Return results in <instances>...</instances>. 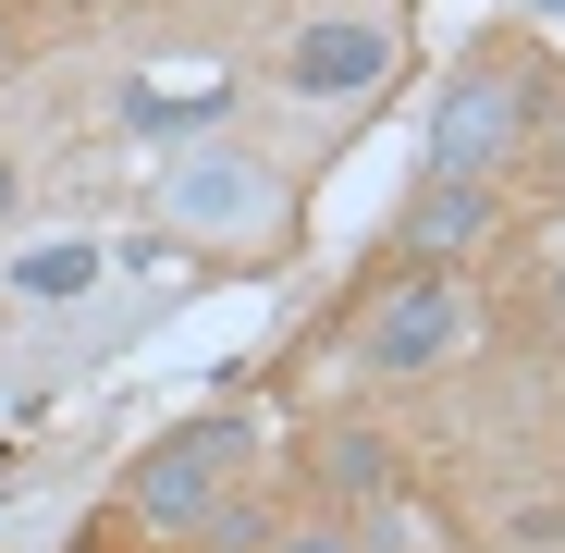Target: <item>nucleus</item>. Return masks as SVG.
<instances>
[{"mask_svg": "<svg viewBox=\"0 0 565 553\" xmlns=\"http://www.w3.org/2000/svg\"><path fill=\"white\" fill-rule=\"evenodd\" d=\"M86 270H99V258H86V246H50V258H25V270H13V284H25V296H74Z\"/></svg>", "mask_w": 565, "mask_h": 553, "instance_id": "nucleus-9", "label": "nucleus"}, {"mask_svg": "<svg viewBox=\"0 0 565 553\" xmlns=\"http://www.w3.org/2000/svg\"><path fill=\"white\" fill-rule=\"evenodd\" d=\"M516 136H529L516 74H455V99L430 111V172H492Z\"/></svg>", "mask_w": 565, "mask_h": 553, "instance_id": "nucleus-2", "label": "nucleus"}, {"mask_svg": "<svg viewBox=\"0 0 565 553\" xmlns=\"http://www.w3.org/2000/svg\"><path fill=\"white\" fill-rule=\"evenodd\" d=\"M124 111H136L148 136H184V124H222V111H234V86H222V74H210V86H136Z\"/></svg>", "mask_w": 565, "mask_h": 553, "instance_id": "nucleus-7", "label": "nucleus"}, {"mask_svg": "<svg viewBox=\"0 0 565 553\" xmlns=\"http://www.w3.org/2000/svg\"><path fill=\"white\" fill-rule=\"evenodd\" d=\"M160 222H172V234H258V222H270V172L198 148V160L160 172Z\"/></svg>", "mask_w": 565, "mask_h": 553, "instance_id": "nucleus-1", "label": "nucleus"}, {"mask_svg": "<svg viewBox=\"0 0 565 553\" xmlns=\"http://www.w3.org/2000/svg\"><path fill=\"white\" fill-rule=\"evenodd\" d=\"M332 480H344V492H382V480H394L382 430H344V443H332Z\"/></svg>", "mask_w": 565, "mask_h": 553, "instance_id": "nucleus-8", "label": "nucleus"}, {"mask_svg": "<svg viewBox=\"0 0 565 553\" xmlns=\"http://www.w3.org/2000/svg\"><path fill=\"white\" fill-rule=\"evenodd\" d=\"M222 468H234V430H184V443H160L148 468H136V504L148 517H198Z\"/></svg>", "mask_w": 565, "mask_h": 553, "instance_id": "nucleus-5", "label": "nucleus"}, {"mask_svg": "<svg viewBox=\"0 0 565 553\" xmlns=\"http://www.w3.org/2000/svg\"><path fill=\"white\" fill-rule=\"evenodd\" d=\"M480 222H492V172H430L406 210V258H455Z\"/></svg>", "mask_w": 565, "mask_h": 553, "instance_id": "nucleus-6", "label": "nucleus"}, {"mask_svg": "<svg viewBox=\"0 0 565 553\" xmlns=\"http://www.w3.org/2000/svg\"><path fill=\"white\" fill-rule=\"evenodd\" d=\"M553 296H565V284H553Z\"/></svg>", "mask_w": 565, "mask_h": 553, "instance_id": "nucleus-13", "label": "nucleus"}, {"mask_svg": "<svg viewBox=\"0 0 565 553\" xmlns=\"http://www.w3.org/2000/svg\"><path fill=\"white\" fill-rule=\"evenodd\" d=\"M282 74H296L308 99H356V86H382V74H394V38H382V25H344V13H332V25H308L296 50H282Z\"/></svg>", "mask_w": 565, "mask_h": 553, "instance_id": "nucleus-4", "label": "nucleus"}, {"mask_svg": "<svg viewBox=\"0 0 565 553\" xmlns=\"http://www.w3.org/2000/svg\"><path fill=\"white\" fill-rule=\"evenodd\" d=\"M0 62H13V25H0Z\"/></svg>", "mask_w": 565, "mask_h": 553, "instance_id": "nucleus-12", "label": "nucleus"}, {"mask_svg": "<svg viewBox=\"0 0 565 553\" xmlns=\"http://www.w3.org/2000/svg\"><path fill=\"white\" fill-rule=\"evenodd\" d=\"M443 344H455V296H443V284H418V296H382V308H369L356 369H369V382H406V369H430Z\"/></svg>", "mask_w": 565, "mask_h": 553, "instance_id": "nucleus-3", "label": "nucleus"}, {"mask_svg": "<svg viewBox=\"0 0 565 553\" xmlns=\"http://www.w3.org/2000/svg\"><path fill=\"white\" fill-rule=\"evenodd\" d=\"M270 553H356V541H344V529H282Z\"/></svg>", "mask_w": 565, "mask_h": 553, "instance_id": "nucleus-10", "label": "nucleus"}, {"mask_svg": "<svg viewBox=\"0 0 565 553\" xmlns=\"http://www.w3.org/2000/svg\"><path fill=\"white\" fill-rule=\"evenodd\" d=\"M0 222H13V160H0Z\"/></svg>", "mask_w": 565, "mask_h": 553, "instance_id": "nucleus-11", "label": "nucleus"}]
</instances>
